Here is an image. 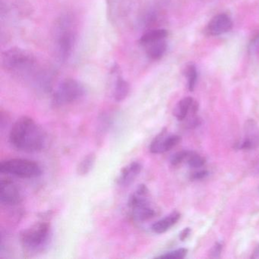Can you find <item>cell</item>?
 <instances>
[{
  "instance_id": "obj_25",
  "label": "cell",
  "mask_w": 259,
  "mask_h": 259,
  "mask_svg": "<svg viewBox=\"0 0 259 259\" xmlns=\"http://www.w3.org/2000/svg\"><path fill=\"white\" fill-rule=\"evenodd\" d=\"M191 233V229L189 227H186L184 230H182L180 233V239L181 241L186 240Z\"/></svg>"
},
{
  "instance_id": "obj_2",
  "label": "cell",
  "mask_w": 259,
  "mask_h": 259,
  "mask_svg": "<svg viewBox=\"0 0 259 259\" xmlns=\"http://www.w3.org/2000/svg\"><path fill=\"white\" fill-rule=\"evenodd\" d=\"M56 54L59 60L65 62L72 55L76 40V30L73 18L61 16L54 25Z\"/></svg>"
},
{
  "instance_id": "obj_12",
  "label": "cell",
  "mask_w": 259,
  "mask_h": 259,
  "mask_svg": "<svg viewBox=\"0 0 259 259\" xmlns=\"http://www.w3.org/2000/svg\"><path fill=\"white\" fill-rule=\"evenodd\" d=\"M245 139L239 148L244 150H253L259 147V126L253 119H248L244 126Z\"/></svg>"
},
{
  "instance_id": "obj_11",
  "label": "cell",
  "mask_w": 259,
  "mask_h": 259,
  "mask_svg": "<svg viewBox=\"0 0 259 259\" xmlns=\"http://www.w3.org/2000/svg\"><path fill=\"white\" fill-rule=\"evenodd\" d=\"M142 170V164L140 162H131L121 169L120 172L116 179V183L121 187L130 186L140 175Z\"/></svg>"
},
{
  "instance_id": "obj_26",
  "label": "cell",
  "mask_w": 259,
  "mask_h": 259,
  "mask_svg": "<svg viewBox=\"0 0 259 259\" xmlns=\"http://www.w3.org/2000/svg\"><path fill=\"white\" fill-rule=\"evenodd\" d=\"M251 257L252 258H257V257H259V245L256 247L252 255H251Z\"/></svg>"
},
{
  "instance_id": "obj_24",
  "label": "cell",
  "mask_w": 259,
  "mask_h": 259,
  "mask_svg": "<svg viewBox=\"0 0 259 259\" xmlns=\"http://www.w3.org/2000/svg\"><path fill=\"white\" fill-rule=\"evenodd\" d=\"M209 172L207 170H200L194 172L191 175V180H199L205 178L208 176Z\"/></svg>"
},
{
  "instance_id": "obj_1",
  "label": "cell",
  "mask_w": 259,
  "mask_h": 259,
  "mask_svg": "<svg viewBox=\"0 0 259 259\" xmlns=\"http://www.w3.org/2000/svg\"><path fill=\"white\" fill-rule=\"evenodd\" d=\"M9 140L13 148L25 153L40 152L46 145L43 128L29 116L18 119L12 126Z\"/></svg>"
},
{
  "instance_id": "obj_19",
  "label": "cell",
  "mask_w": 259,
  "mask_h": 259,
  "mask_svg": "<svg viewBox=\"0 0 259 259\" xmlns=\"http://www.w3.org/2000/svg\"><path fill=\"white\" fill-rule=\"evenodd\" d=\"M185 74L187 78L188 89L190 92H193L198 79V72L195 65L190 64L186 66Z\"/></svg>"
},
{
  "instance_id": "obj_6",
  "label": "cell",
  "mask_w": 259,
  "mask_h": 259,
  "mask_svg": "<svg viewBox=\"0 0 259 259\" xmlns=\"http://www.w3.org/2000/svg\"><path fill=\"white\" fill-rule=\"evenodd\" d=\"M0 172L22 179H34L42 175L38 163L28 159L13 158L0 163Z\"/></svg>"
},
{
  "instance_id": "obj_3",
  "label": "cell",
  "mask_w": 259,
  "mask_h": 259,
  "mask_svg": "<svg viewBox=\"0 0 259 259\" xmlns=\"http://www.w3.org/2000/svg\"><path fill=\"white\" fill-rule=\"evenodd\" d=\"M51 236L52 229L50 223L37 222L21 232V245L27 252H40L49 245Z\"/></svg>"
},
{
  "instance_id": "obj_13",
  "label": "cell",
  "mask_w": 259,
  "mask_h": 259,
  "mask_svg": "<svg viewBox=\"0 0 259 259\" xmlns=\"http://www.w3.org/2000/svg\"><path fill=\"white\" fill-rule=\"evenodd\" d=\"M112 73L116 75L113 89V99L116 102H121L128 97L131 88H130V83L121 75L120 69L116 63L112 67Z\"/></svg>"
},
{
  "instance_id": "obj_17",
  "label": "cell",
  "mask_w": 259,
  "mask_h": 259,
  "mask_svg": "<svg viewBox=\"0 0 259 259\" xmlns=\"http://www.w3.org/2000/svg\"><path fill=\"white\" fill-rule=\"evenodd\" d=\"M167 36L168 31L166 29H163V28L151 29L145 32L143 35L141 36L139 43L142 46H146L149 44L166 39Z\"/></svg>"
},
{
  "instance_id": "obj_23",
  "label": "cell",
  "mask_w": 259,
  "mask_h": 259,
  "mask_svg": "<svg viewBox=\"0 0 259 259\" xmlns=\"http://www.w3.org/2000/svg\"><path fill=\"white\" fill-rule=\"evenodd\" d=\"M222 251V245L220 242H217L212 247L210 251V256L212 257H219Z\"/></svg>"
},
{
  "instance_id": "obj_20",
  "label": "cell",
  "mask_w": 259,
  "mask_h": 259,
  "mask_svg": "<svg viewBox=\"0 0 259 259\" xmlns=\"http://www.w3.org/2000/svg\"><path fill=\"white\" fill-rule=\"evenodd\" d=\"M188 253V249L184 248H179V249L174 250V251H169L165 253L162 255L157 256V258H167V259H180L184 258Z\"/></svg>"
},
{
  "instance_id": "obj_14",
  "label": "cell",
  "mask_w": 259,
  "mask_h": 259,
  "mask_svg": "<svg viewBox=\"0 0 259 259\" xmlns=\"http://www.w3.org/2000/svg\"><path fill=\"white\" fill-rule=\"evenodd\" d=\"M198 110V104L195 100L191 97L182 99L176 106L174 115L178 120L183 121L189 114L195 115Z\"/></svg>"
},
{
  "instance_id": "obj_16",
  "label": "cell",
  "mask_w": 259,
  "mask_h": 259,
  "mask_svg": "<svg viewBox=\"0 0 259 259\" xmlns=\"http://www.w3.org/2000/svg\"><path fill=\"white\" fill-rule=\"evenodd\" d=\"M146 48V54L151 60H159L166 54L167 50V43L166 39L149 44L145 46Z\"/></svg>"
},
{
  "instance_id": "obj_18",
  "label": "cell",
  "mask_w": 259,
  "mask_h": 259,
  "mask_svg": "<svg viewBox=\"0 0 259 259\" xmlns=\"http://www.w3.org/2000/svg\"><path fill=\"white\" fill-rule=\"evenodd\" d=\"M95 160H96V155L95 153H90L84 156V158L80 161L77 167L78 175L85 176L89 174L95 166Z\"/></svg>"
},
{
  "instance_id": "obj_10",
  "label": "cell",
  "mask_w": 259,
  "mask_h": 259,
  "mask_svg": "<svg viewBox=\"0 0 259 259\" xmlns=\"http://www.w3.org/2000/svg\"><path fill=\"white\" fill-rule=\"evenodd\" d=\"M233 28V22L230 16L227 14H219L212 18L207 24V34L210 36H219L231 31Z\"/></svg>"
},
{
  "instance_id": "obj_4",
  "label": "cell",
  "mask_w": 259,
  "mask_h": 259,
  "mask_svg": "<svg viewBox=\"0 0 259 259\" xmlns=\"http://www.w3.org/2000/svg\"><path fill=\"white\" fill-rule=\"evenodd\" d=\"M128 207L132 218L138 222L149 221L156 214L150 200L149 190L144 184L139 185L130 195Z\"/></svg>"
},
{
  "instance_id": "obj_15",
  "label": "cell",
  "mask_w": 259,
  "mask_h": 259,
  "mask_svg": "<svg viewBox=\"0 0 259 259\" xmlns=\"http://www.w3.org/2000/svg\"><path fill=\"white\" fill-rule=\"evenodd\" d=\"M180 213L178 211H174L169 213L160 221H157L151 226V230L157 234L166 233L172 226L175 225L180 219Z\"/></svg>"
},
{
  "instance_id": "obj_5",
  "label": "cell",
  "mask_w": 259,
  "mask_h": 259,
  "mask_svg": "<svg viewBox=\"0 0 259 259\" xmlns=\"http://www.w3.org/2000/svg\"><path fill=\"white\" fill-rule=\"evenodd\" d=\"M35 62L34 55L22 48H10L2 54L3 67L13 73H25L33 70Z\"/></svg>"
},
{
  "instance_id": "obj_21",
  "label": "cell",
  "mask_w": 259,
  "mask_h": 259,
  "mask_svg": "<svg viewBox=\"0 0 259 259\" xmlns=\"http://www.w3.org/2000/svg\"><path fill=\"white\" fill-rule=\"evenodd\" d=\"M205 159L201 157L196 153L190 152L189 157L187 159V163L191 167L199 168L201 167L205 163Z\"/></svg>"
},
{
  "instance_id": "obj_9",
  "label": "cell",
  "mask_w": 259,
  "mask_h": 259,
  "mask_svg": "<svg viewBox=\"0 0 259 259\" xmlns=\"http://www.w3.org/2000/svg\"><path fill=\"white\" fill-rule=\"evenodd\" d=\"M180 136L177 135H167L166 130H163L150 145V152L152 154H158L167 152L181 142Z\"/></svg>"
},
{
  "instance_id": "obj_7",
  "label": "cell",
  "mask_w": 259,
  "mask_h": 259,
  "mask_svg": "<svg viewBox=\"0 0 259 259\" xmlns=\"http://www.w3.org/2000/svg\"><path fill=\"white\" fill-rule=\"evenodd\" d=\"M86 90L82 84L73 78L63 80L53 95V103L57 107L69 105L81 100Z\"/></svg>"
},
{
  "instance_id": "obj_22",
  "label": "cell",
  "mask_w": 259,
  "mask_h": 259,
  "mask_svg": "<svg viewBox=\"0 0 259 259\" xmlns=\"http://www.w3.org/2000/svg\"><path fill=\"white\" fill-rule=\"evenodd\" d=\"M190 152L191 151H181L176 153L171 157V165L174 166H177L183 163V162L187 161Z\"/></svg>"
},
{
  "instance_id": "obj_8",
  "label": "cell",
  "mask_w": 259,
  "mask_h": 259,
  "mask_svg": "<svg viewBox=\"0 0 259 259\" xmlns=\"http://www.w3.org/2000/svg\"><path fill=\"white\" fill-rule=\"evenodd\" d=\"M0 201L7 206H16L22 201L20 188L13 180L4 178L0 182Z\"/></svg>"
}]
</instances>
